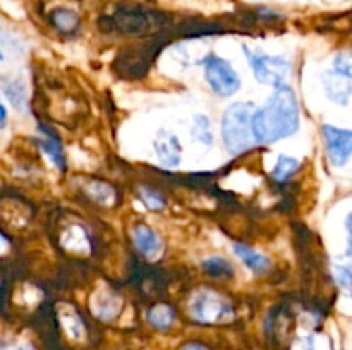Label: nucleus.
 <instances>
[{
  "label": "nucleus",
  "mask_w": 352,
  "mask_h": 350,
  "mask_svg": "<svg viewBox=\"0 0 352 350\" xmlns=\"http://www.w3.org/2000/svg\"><path fill=\"white\" fill-rule=\"evenodd\" d=\"M292 350H318L315 345V336H305V338H299L298 342L292 345Z\"/></svg>",
  "instance_id": "21"
},
{
  "label": "nucleus",
  "mask_w": 352,
  "mask_h": 350,
  "mask_svg": "<svg viewBox=\"0 0 352 350\" xmlns=\"http://www.w3.org/2000/svg\"><path fill=\"white\" fill-rule=\"evenodd\" d=\"M232 250L237 254V257H239V259L250 268V270L254 271V273H263V271H267L268 268H270V261H268V257L265 256V254L258 253L256 249H253V247L248 246V244H241V242L234 244Z\"/></svg>",
  "instance_id": "10"
},
{
  "label": "nucleus",
  "mask_w": 352,
  "mask_h": 350,
  "mask_svg": "<svg viewBox=\"0 0 352 350\" xmlns=\"http://www.w3.org/2000/svg\"><path fill=\"white\" fill-rule=\"evenodd\" d=\"M191 134L196 141H199V143L205 144V146H210V144L213 143V130L208 117L201 115V113L195 115Z\"/></svg>",
  "instance_id": "16"
},
{
  "label": "nucleus",
  "mask_w": 352,
  "mask_h": 350,
  "mask_svg": "<svg viewBox=\"0 0 352 350\" xmlns=\"http://www.w3.org/2000/svg\"><path fill=\"white\" fill-rule=\"evenodd\" d=\"M336 278L339 281V285L342 288H346L347 292L352 295V270L349 266H336Z\"/></svg>",
  "instance_id": "20"
},
{
  "label": "nucleus",
  "mask_w": 352,
  "mask_h": 350,
  "mask_svg": "<svg viewBox=\"0 0 352 350\" xmlns=\"http://www.w3.org/2000/svg\"><path fill=\"white\" fill-rule=\"evenodd\" d=\"M323 89H325L327 98L340 106H346L352 96V79L347 75L339 74L337 71H327L323 74Z\"/></svg>",
  "instance_id": "8"
},
{
  "label": "nucleus",
  "mask_w": 352,
  "mask_h": 350,
  "mask_svg": "<svg viewBox=\"0 0 352 350\" xmlns=\"http://www.w3.org/2000/svg\"><path fill=\"white\" fill-rule=\"evenodd\" d=\"M199 64L203 67L206 82H208L215 95L222 96V98H229L234 93L239 91V74L226 58L219 57L215 54H206Z\"/></svg>",
  "instance_id": "5"
},
{
  "label": "nucleus",
  "mask_w": 352,
  "mask_h": 350,
  "mask_svg": "<svg viewBox=\"0 0 352 350\" xmlns=\"http://www.w3.org/2000/svg\"><path fill=\"white\" fill-rule=\"evenodd\" d=\"M175 312L168 304H157L148 312V321L157 329H167L174 323Z\"/></svg>",
  "instance_id": "14"
},
{
  "label": "nucleus",
  "mask_w": 352,
  "mask_h": 350,
  "mask_svg": "<svg viewBox=\"0 0 352 350\" xmlns=\"http://www.w3.org/2000/svg\"><path fill=\"white\" fill-rule=\"evenodd\" d=\"M0 112H2V129L3 127H6V124H7V112H6V106H0Z\"/></svg>",
  "instance_id": "24"
},
{
  "label": "nucleus",
  "mask_w": 352,
  "mask_h": 350,
  "mask_svg": "<svg viewBox=\"0 0 352 350\" xmlns=\"http://www.w3.org/2000/svg\"><path fill=\"white\" fill-rule=\"evenodd\" d=\"M299 167H301V163H299L298 158L289 156V154H280L277 158L274 170H272V178L277 182H287L299 170Z\"/></svg>",
  "instance_id": "12"
},
{
  "label": "nucleus",
  "mask_w": 352,
  "mask_h": 350,
  "mask_svg": "<svg viewBox=\"0 0 352 350\" xmlns=\"http://www.w3.org/2000/svg\"><path fill=\"white\" fill-rule=\"evenodd\" d=\"M332 69L339 72V74H344L352 79V50L342 51V54L337 55L336 60H333Z\"/></svg>",
  "instance_id": "19"
},
{
  "label": "nucleus",
  "mask_w": 352,
  "mask_h": 350,
  "mask_svg": "<svg viewBox=\"0 0 352 350\" xmlns=\"http://www.w3.org/2000/svg\"><path fill=\"white\" fill-rule=\"evenodd\" d=\"M191 318L205 325H220L234 318V307L226 297L212 288H201L192 297L189 305Z\"/></svg>",
  "instance_id": "4"
},
{
  "label": "nucleus",
  "mask_w": 352,
  "mask_h": 350,
  "mask_svg": "<svg viewBox=\"0 0 352 350\" xmlns=\"http://www.w3.org/2000/svg\"><path fill=\"white\" fill-rule=\"evenodd\" d=\"M14 350H31V349H28V347H17V349H14Z\"/></svg>",
  "instance_id": "25"
},
{
  "label": "nucleus",
  "mask_w": 352,
  "mask_h": 350,
  "mask_svg": "<svg viewBox=\"0 0 352 350\" xmlns=\"http://www.w3.org/2000/svg\"><path fill=\"white\" fill-rule=\"evenodd\" d=\"M3 93H6L7 100L16 106L19 112H28V96H26V88L21 81L17 79H12V81L3 82Z\"/></svg>",
  "instance_id": "13"
},
{
  "label": "nucleus",
  "mask_w": 352,
  "mask_h": 350,
  "mask_svg": "<svg viewBox=\"0 0 352 350\" xmlns=\"http://www.w3.org/2000/svg\"><path fill=\"white\" fill-rule=\"evenodd\" d=\"M133 240H134V246H136V249L140 250L143 256L155 257L162 249V242H160V237H158V233L155 232L151 226L143 225V223L134 226Z\"/></svg>",
  "instance_id": "9"
},
{
  "label": "nucleus",
  "mask_w": 352,
  "mask_h": 350,
  "mask_svg": "<svg viewBox=\"0 0 352 350\" xmlns=\"http://www.w3.org/2000/svg\"><path fill=\"white\" fill-rule=\"evenodd\" d=\"M254 105L246 102L232 103L222 117V139L230 154H241L256 143L253 132Z\"/></svg>",
  "instance_id": "2"
},
{
  "label": "nucleus",
  "mask_w": 352,
  "mask_h": 350,
  "mask_svg": "<svg viewBox=\"0 0 352 350\" xmlns=\"http://www.w3.org/2000/svg\"><path fill=\"white\" fill-rule=\"evenodd\" d=\"M181 350H208V349L203 345H199V343H188V345L182 347Z\"/></svg>",
  "instance_id": "23"
},
{
  "label": "nucleus",
  "mask_w": 352,
  "mask_h": 350,
  "mask_svg": "<svg viewBox=\"0 0 352 350\" xmlns=\"http://www.w3.org/2000/svg\"><path fill=\"white\" fill-rule=\"evenodd\" d=\"M155 151L160 160V163L167 168L179 167L182 160V146L179 137L170 130L160 129L153 139Z\"/></svg>",
  "instance_id": "7"
},
{
  "label": "nucleus",
  "mask_w": 352,
  "mask_h": 350,
  "mask_svg": "<svg viewBox=\"0 0 352 350\" xmlns=\"http://www.w3.org/2000/svg\"><path fill=\"white\" fill-rule=\"evenodd\" d=\"M301 113L294 89L287 84L275 88L263 106L254 110L253 132L260 144H272L292 136L299 129Z\"/></svg>",
  "instance_id": "1"
},
{
  "label": "nucleus",
  "mask_w": 352,
  "mask_h": 350,
  "mask_svg": "<svg viewBox=\"0 0 352 350\" xmlns=\"http://www.w3.org/2000/svg\"><path fill=\"white\" fill-rule=\"evenodd\" d=\"M40 132H43V137H41L38 143H40V148L45 151V153L50 156V160L54 161L55 167H58L60 170L65 168V156H64V150H62V144L57 137L54 136V132L45 127H40Z\"/></svg>",
  "instance_id": "11"
},
{
  "label": "nucleus",
  "mask_w": 352,
  "mask_h": 350,
  "mask_svg": "<svg viewBox=\"0 0 352 350\" xmlns=\"http://www.w3.org/2000/svg\"><path fill=\"white\" fill-rule=\"evenodd\" d=\"M244 55L250 62L258 82L274 88L285 84V79L291 74V60L284 55H268L265 51H253L246 45L243 47Z\"/></svg>",
  "instance_id": "3"
},
{
  "label": "nucleus",
  "mask_w": 352,
  "mask_h": 350,
  "mask_svg": "<svg viewBox=\"0 0 352 350\" xmlns=\"http://www.w3.org/2000/svg\"><path fill=\"white\" fill-rule=\"evenodd\" d=\"M140 196H141V201H143L150 209H162L165 206L164 196H162L160 192L155 191V189L141 187Z\"/></svg>",
  "instance_id": "18"
},
{
  "label": "nucleus",
  "mask_w": 352,
  "mask_h": 350,
  "mask_svg": "<svg viewBox=\"0 0 352 350\" xmlns=\"http://www.w3.org/2000/svg\"><path fill=\"white\" fill-rule=\"evenodd\" d=\"M346 226H347V256L352 259V211L349 213V216H347Z\"/></svg>",
  "instance_id": "22"
},
{
  "label": "nucleus",
  "mask_w": 352,
  "mask_h": 350,
  "mask_svg": "<svg viewBox=\"0 0 352 350\" xmlns=\"http://www.w3.org/2000/svg\"><path fill=\"white\" fill-rule=\"evenodd\" d=\"M325 150L330 161L336 167H344L352 156V129L325 124L322 129Z\"/></svg>",
  "instance_id": "6"
},
{
  "label": "nucleus",
  "mask_w": 352,
  "mask_h": 350,
  "mask_svg": "<svg viewBox=\"0 0 352 350\" xmlns=\"http://www.w3.org/2000/svg\"><path fill=\"white\" fill-rule=\"evenodd\" d=\"M54 23L58 30L71 31L74 30L76 24H78V16L67 9H58L54 12Z\"/></svg>",
  "instance_id": "17"
},
{
  "label": "nucleus",
  "mask_w": 352,
  "mask_h": 350,
  "mask_svg": "<svg viewBox=\"0 0 352 350\" xmlns=\"http://www.w3.org/2000/svg\"><path fill=\"white\" fill-rule=\"evenodd\" d=\"M203 270H205L206 275L215 278H227L234 277V266L229 259L226 257L213 256L208 257V259L203 261Z\"/></svg>",
  "instance_id": "15"
}]
</instances>
